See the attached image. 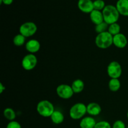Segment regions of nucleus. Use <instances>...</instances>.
<instances>
[{
	"label": "nucleus",
	"mask_w": 128,
	"mask_h": 128,
	"mask_svg": "<svg viewBox=\"0 0 128 128\" xmlns=\"http://www.w3.org/2000/svg\"><path fill=\"white\" fill-rule=\"evenodd\" d=\"M113 44L118 48L122 49L128 44V40L126 36L122 33H119L113 36Z\"/></svg>",
	"instance_id": "9b49d317"
},
{
	"label": "nucleus",
	"mask_w": 128,
	"mask_h": 128,
	"mask_svg": "<svg viewBox=\"0 0 128 128\" xmlns=\"http://www.w3.org/2000/svg\"><path fill=\"white\" fill-rule=\"evenodd\" d=\"M25 48L26 51H28L30 53L34 54L40 51L41 48V44L40 41H38L37 40L32 39V40H29L26 42Z\"/></svg>",
	"instance_id": "9d476101"
},
{
	"label": "nucleus",
	"mask_w": 128,
	"mask_h": 128,
	"mask_svg": "<svg viewBox=\"0 0 128 128\" xmlns=\"http://www.w3.org/2000/svg\"><path fill=\"white\" fill-rule=\"evenodd\" d=\"M95 44L100 49H107L113 44V36L108 31L98 34L95 38Z\"/></svg>",
	"instance_id": "f03ea898"
},
{
	"label": "nucleus",
	"mask_w": 128,
	"mask_h": 128,
	"mask_svg": "<svg viewBox=\"0 0 128 128\" xmlns=\"http://www.w3.org/2000/svg\"><path fill=\"white\" fill-rule=\"evenodd\" d=\"M56 93L60 98L68 100L73 96L74 92L71 88V86L67 84H62L57 87Z\"/></svg>",
	"instance_id": "6e6552de"
},
{
	"label": "nucleus",
	"mask_w": 128,
	"mask_h": 128,
	"mask_svg": "<svg viewBox=\"0 0 128 128\" xmlns=\"http://www.w3.org/2000/svg\"><path fill=\"white\" fill-rule=\"evenodd\" d=\"M36 110L38 113L42 117L50 118L55 110L52 102L44 100H41L38 103Z\"/></svg>",
	"instance_id": "7ed1b4c3"
},
{
	"label": "nucleus",
	"mask_w": 128,
	"mask_h": 128,
	"mask_svg": "<svg viewBox=\"0 0 128 128\" xmlns=\"http://www.w3.org/2000/svg\"><path fill=\"white\" fill-rule=\"evenodd\" d=\"M94 10L102 11L106 6L104 0H95L93 1Z\"/></svg>",
	"instance_id": "5701e85b"
},
{
	"label": "nucleus",
	"mask_w": 128,
	"mask_h": 128,
	"mask_svg": "<svg viewBox=\"0 0 128 128\" xmlns=\"http://www.w3.org/2000/svg\"><path fill=\"white\" fill-rule=\"evenodd\" d=\"M112 128H126L124 122L121 120H117L113 123Z\"/></svg>",
	"instance_id": "a878e982"
},
{
	"label": "nucleus",
	"mask_w": 128,
	"mask_h": 128,
	"mask_svg": "<svg viewBox=\"0 0 128 128\" xmlns=\"http://www.w3.org/2000/svg\"><path fill=\"white\" fill-rule=\"evenodd\" d=\"M102 12L104 21L109 25L117 22L120 18V14L119 13L116 6L112 4L106 5L102 11Z\"/></svg>",
	"instance_id": "f257e3e1"
},
{
	"label": "nucleus",
	"mask_w": 128,
	"mask_h": 128,
	"mask_svg": "<svg viewBox=\"0 0 128 128\" xmlns=\"http://www.w3.org/2000/svg\"><path fill=\"white\" fill-rule=\"evenodd\" d=\"M5 90H6V87L2 83H0V93L2 94Z\"/></svg>",
	"instance_id": "cd10ccee"
},
{
	"label": "nucleus",
	"mask_w": 128,
	"mask_h": 128,
	"mask_svg": "<svg viewBox=\"0 0 128 128\" xmlns=\"http://www.w3.org/2000/svg\"><path fill=\"white\" fill-rule=\"evenodd\" d=\"M96 122L92 116H86L80 121V128H94Z\"/></svg>",
	"instance_id": "ddd939ff"
},
{
	"label": "nucleus",
	"mask_w": 128,
	"mask_h": 128,
	"mask_svg": "<svg viewBox=\"0 0 128 128\" xmlns=\"http://www.w3.org/2000/svg\"><path fill=\"white\" fill-rule=\"evenodd\" d=\"M108 87L110 91L116 92L121 88V82L119 79H111L109 81Z\"/></svg>",
	"instance_id": "a211bd4d"
},
{
	"label": "nucleus",
	"mask_w": 128,
	"mask_h": 128,
	"mask_svg": "<svg viewBox=\"0 0 128 128\" xmlns=\"http://www.w3.org/2000/svg\"><path fill=\"white\" fill-rule=\"evenodd\" d=\"M26 38L21 34H18L13 38L12 42H13L14 45L16 46H22L24 44Z\"/></svg>",
	"instance_id": "aec40b11"
},
{
	"label": "nucleus",
	"mask_w": 128,
	"mask_h": 128,
	"mask_svg": "<svg viewBox=\"0 0 128 128\" xmlns=\"http://www.w3.org/2000/svg\"><path fill=\"white\" fill-rule=\"evenodd\" d=\"M78 8L81 12L90 14L94 10L93 1L92 0H78Z\"/></svg>",
	"instance_id": "1a4fd4ad"
},
{
	"label": "nucleus",
	"mask_w": 128,
	"mask_h": 128,
	"mask_svg": "<svg viewBox=\"0 0 128 128\" xmlns=\"http://www.w3.org/2000/svg\"><path fill=\"white\" fill-rule=\"evenodd\" d=\"M116 7L120 15L128 16V0H118Z\"/></svg>",
	"instance_id": "4468645a"
},
{
	"label": "nucleus",
	"mask_w": 128,
	"mask_h": 128,
	"mask_svg": "<svg viewBox=\"0 0 128 128\" xmlns=\"http://www.w3.org/2000/svg\"><path fill=\"white\" fill-rule=\"evenodd\" d=\"M108 27L109 24H108L106 22H105L104 21V22H101V23L99 24L95 25V31L98 34L102 33V32L108 31Z\"/></svg>",
	"instance_id": "4be33fe9"
},
{
	"label": "nucleus",
	"mask_w": 128,
	"mask_h": 128,
	"mask_svg": "<svg viewBox=\"0 0 128 128\" xmlns=\"http://www.w3.org/2000/svg\"><path fill=\"white\" fill-rule=\"evenodd\" d=\"M127 118H128V112H127Z\"/></svg>",
	"instance_id": "c85d7f7f"
},
{
	"label": "nucleus",
	"mask_w": 128,
	"mask_h": 128,
	"mask_svg": "<svg viewBox=\"0 0 128 128\" xmlns=\"http://www.w3.org/2000/svg\"><path fill=\"white\" fill-rule=\"evenodd\" d=\"M38 27L36 24L32 21H28L22 23L20 27V33L24 37L28 38L32 36L36 32Z\"/></svg>",
	"instance_id": "39448f33"
},
{
	"label": "nucleus",
	"mask_w": 128,
	"mask_h": 128,
	"mask_svg": "<svg viewBox=\"0 0 128 128\" xmlns=\"http://www.w3.org/2000/svg\"><path fill=\"white\" fill-rule=\"evenodd\" d=\"M14 0H0V4H4L5 5H10L12 3Z\"/></svg>",
	"instance_id": "bb28decb"
},
{
	"label": "nucleus",
	"mask_w": 128,
	"mask_h": 128,
	"mask_svg": "<svg viewBox=\"0 0 128 128\" xmlns=\"http://www.w3.org/2000/svg\"><path fill=\"white\" fill-rule=\"evenodd\" d=\"M87 113L91 116H97L101 112V107L97 102H90L86 106Z\"/></svg>",
	"instance_id": "f8f14e48"
},
{
	"label": "nucleus",
	"mask_w": 128,
	"mask_h": 128,
	"mask_svg": "<svg viewBox=\"0 0 128 128\" xmlns=\"http://www.w3.org/2000/svg\"><path fill=\"white\" fill-rule=\"evenodd\" d=\"M6 128H21V124L20 122H18L16 121H10L8 123L7 126H6Z\"/></svg>",
	"instance_id": "393cba45"
},
{
	"label": "nucleus",
	"mask_w": 128,
	"mask_h": 128,
	"mask_svg": "<svg viewBox=\"0 0 128 128\" xmlns=\"http://www.w3.org/2000/svg\"><path fill=\"white\" fill-rule=\"evenodd\" d=\"M71 88L74 93H80L83 91L84 88V82L80 79L75 80L71 84Z\"/></svg>",
	"instance_id": "f3484780"
},
{
	"label": "nucleus",
	"mask_w": 128,
	"mask_h": 128,
	"mask_svg": "<svg viewBox=\"0 0 128 128\" xmlns=\"http://www.w3.org/2000/svg\"><path fill=\"white\" fill-rule=\"evenodd\" d=\"M87 113V107L82 102H78L71 106L70 110V116L74 120H81Z\"/></svg>",
	"instance_id": "20e7f679"
},
{
	"label": "nucleus",
	"mask_w": 128,
	"mask_h": 128,
	"mask_svg": "<svg viewBox=\"0 0 128 128\" xmlns=\"http://www.w3.org/2000/svg\"><path fill=\"white\" fill-rule=\"evenodd\" d=\"M108 31L111 35H112L114 36L115 35L118 34L119 33H120V31H121V26H120V25L118 22L111 24L109 25Z\"/></svg>",
	"instance_id": "412c9836"
},
{
	"label": "nucleus",
	"mask_w": 128,
	"mask_h": 128,
	"mask_svg": "<svg viewBox=\"0 0 128 128\" xmlns=\"http://www.w3.org/2000/svg\"><path fill=\"white\" fill-rule=\"evenodd\" d=\"M108 75L111 79H119L122 74V67L118 61H112L107 67Z\"/></svg>",
	"instance_id": "423d86ee"
},
{
	"label": "nucleus",
	"mask_w": 128,
	"mask_h": 128,
	"mask_svg": "<svg viewBox=\"0 0 128 128\" xmlns=\"http://www.w3.org/2000/svg\"><path fill=\"white\" fill-rule=\"evenodd\" d=\"M94 128H112V126L106 121H101L96 122Z\"/></svg>",
	"instance_id": "b1692460"
},
{
	"label": "nucleus",
	"mask_w": 128,
	"mask_h": 128,
	"mask_svg": "<svg viewBox=\"0 0 128 128\" xmlns=\"http://www.w3.org/2000/svg\"><path fill=\"white\" fill-rule=\"evenodd\" d=\"M3 115L5 118L10 121H14L16 118V112L13 109L11 108H7L3 111Z\"/></svg>",
	"instance_id": "6ab92c4d"
},
{
	"label": "nucleus",
	"mask_w": 128,
	"mask_h": 128,
	"mask_svg": "<svg viewBox=\"0 0 128 128\" xmlns=\"http://www.w3.org/2000/svg\"><path fill=\"white\" fill-rule=\"evenodd\" d=\"M90 17L91 22L94 24L95 25L99 24L104 22L103 14H102V11H101L94 10L90 14Z\"/></svg>",
	"instance_id": "2eb2a0df"
},
{
	"label": "nucleus",
	"mask_w": 128,
	"mask_h": 128,
	"mask_svg": "<svg viewBox=\"0 0 128 128\" xmlns=\"http://www.w3.org/2000/svg\"><path fill=\"white\" fill-rule=\"evenodd\" d=\"M51 121L55 124H60L62 123L64 120V116L62 112L58 110H54L53 113L51 114Z\"/></svg>",
	"instance_id": "dca6fc26"
},
{
	"label": "nucleus",
	"mask_w": 128,
	"mask_h": 128,
	"mask_svg": "<svg viewBox=\"0 0 128 128\" xmlns=\"http://www.w3.org/2000/svg\"><path fill=\"white\" fill-rule=\"evenodd\" d=\"M126 128H128V126H127V127H126Z\"/></svg>",
	"instance_id": "c756f323"
},
{
	"label": "nucleus",
	"mask_w": 128,
	"mask_h": 128,
	"mask_svg": "<svg viewBox=\"0 0 128 128\" xmlns=\"http://www.w3.org/2000/svg\"><path fill=\"white\" fill-rule=\"evenodd\" d=\"M38 63L37 57L34 54L29 53L25 55L21 61V65L24 70L31 71L36 66Z\"/></svg>",
	"instance_id": "0eeeda50"
}]
</instances>
